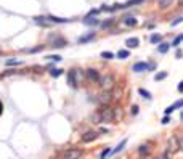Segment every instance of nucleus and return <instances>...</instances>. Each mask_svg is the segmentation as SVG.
Masks as SVG:
<instances>
[{"instance_id":"ddd939ff","label":"nucleus","mask_w":183,"mask_h":159,"mask_svg":"<svg viewBox=\"0 0 183 159\" xmlns=\"http://www.w3.org/2000/svg\"><path fill=\"white\" fill-rule=\"evenodd\" d=\"M125 45H127V48H137L140 45V39L138 37H130V39L125 40Z\"/></svg>"},{"instance_id":"cd10ccee","label":"nucleus","mask_w":183,"mask_h":159,"mask_svg":"<svg viewBox=\"0 0 183 159\" xmlns=\"http://www.w3.org/2000/svg\"><path fill=\"white\" fill-rule=\"evenodd\" d=\"M138 113H140V106L138 105H132L130 106V114L132 116H137Z\"/></svg>"},{"instance_id":"2f4dec72","label":"nucleus","mask_w":183,"mask_h":159,"mask_svg":"<svg viewBox=\"0 0 183 159\" xmlns=\"http://www.w3.org/2000/svg\"><path fill=\"white\" fill-rule=\"evenodd\" d=\"M90 119H92V122H95V124H100V122H101V121H100V116H98L97 113H95V114H92V117H90Z\"/></svg>"},{"instance_id":"4468645a","label":"nucleus","mask_w":183,"mask_h":159,"mask_svg":"<svg viewBox=\"0 0 183 159\" xmlns=\"http://www.w3.org/2000/svg\"><path fill=\"white\" fill-rule=\"evenodd\" d=\"M82 23L87 24V26H97V24H100V19L95 18V16H85L84 19H82Z\"/></svg>"},{"instance_id":"a878e982","label":"nucleus","mask_w":183,"mask_h":159,"mask_svg":"<svg viewBox=\"0 0 183 159\" xmlns=\"http://www.w3.org/2000/svg\"><path fill=\"white\" fill-rule=\"evenodd\" d=\"M19 64H23V61H21V60H15V58H11V60L7 61V66H19Z\"/></svg>"},{"instance_id":"7ed1b4c3","label":"nucleus","mask_w":183,"mask_h":159,"mask_svg":"<svg viewBox=\"0 0 183 159\" xmlns=\"http://www.w3.org/2000/svg\"><path fill=\"white\" fill-rule=\"evenodd\" d=\"M84 151L80 148H69L63 153V159H80Z\"/></svg>"},{"instance_id":"423d86ee","label":"nucleus","mask_w":183,"mask_h":159,"mask_svg":"<svg viewBox=\"0 0 183 159\" xmlns=\"http://www.w3.org/2000/svg\"><path fill=\"white\" fill-rule=\"evenodd\" d=\"M98 138V132L97 130H87L80 135V142L82 143H92Z\"/></svg>"},{"instance_id":"ea45409f","label":"nucleus","mask_w":183,"mask_h":159,"mask_svg":"<svg viewBox=\"0 0 183 159\" xmlns=\"http://www.w3.org/2000/svg\"><path fill=\"white\" fill-rule=\"evenodd\" d=\"M154 159H167V154H162V156H156Z\"/></svg>"},{"instance_id":"79ce46f5","label":"nucleus","mask_w":183,"mask_h":159,"mask_svg":"<svg viewBox=\"0 0 183 159\" xmlns=\"http://www.w3.org/2000/svg\"><path fill=\"white\" fill-rule=\"evenodd\" d=\"M178 5H180V7H183V0H178Z\"/></svg>"},{"instance_id":"0eeeda50","label":"nucleus","mask_w":183,"mask_h":159,"mask_svg":"<svg viewBox=\"0 0 183 159\" xmlns=\"http://www.w3.org/2000/svg\"><path fill=\"white\" fill-rule=\"evenodd\" d=\"M111 100H113V93H111L109 90H105V92L98 97V101L101 103V105H109Z\"/></svg>"},{"instance_id":"f257e3e1","label":"nucleus","mask_w":183,"mask_h":159,"mask_svg":"<svg viewBox=\"0 0 183 159\" xmlns=\"http://www.w3.org/2000/svg\"><path fill=\"white\" fill-rule=\"evenodd\" d=\"M97 114L100 116V121L105 124H109L113 122L114 119H116V114H114V109L111 108L109 105H101L100 108H98Z\"/></svg>"},{"instance_id":"c9c22d12","label":"nucleus","mask_w":183,"mask_h":159,"mask_svg":"<svg viewBox=\"0 0 183 159\" xmlns=\"http://www.w3.org/2000/svg\"><path fill=\"white\" fill-rule=\"evenodd\" d=\"M156 63H148V71H154Z\"/></svg>"},{"instance_id":"dca6fc26","label":"nucleus","mask_w":183,"mask_h":159,"mask_svg":"<svg viewBox=\"0 0 183 159\" xmlns=\"http://www.w3.org/2000/svg\"><path fill=\"white\" fill-rule=\"evenodd\" d=\"M172 3H174V0H158V7H159V10H167Z\"/></svg>"},{"instance_id":"c85d7f7f","label":"nucleus","mask_w":183,"mask_h":159,"mask_svg":"<svg viewBox=\"0 0 183 159\" xmlns=\"http://www.w3.org/2000/svg\"><path fill=\"white\" fill-rule=\"evenodd\" d=\"M113 24H114V19L111 18V19H106V21H103V23H101V28H103V29H108L109 26H113Z\"/></svg>"},{"instance_id":"b1692460","label":"nucleus","mask_w":183,"mask_h":159,"mask_svg":"<svg viewBox=\"0 0 183 159\" xmlns=\"http://www.w3.org/2000/svg\"><path fill=\"white\" fill-rule=\"evenodd\" d=\"M167 76H169V74H167L166 71H161V72H158V74L154 76V81H164Z\"/></svg>"},{"instance_id":"7c9ffc66","label":"nucleus","mask_w":183,"mask_h":159,"mask_svg":"<svg viewBox=\"0 0 183 159\" xmlns=\"http://www.w3.org/2000/svg\"><path fill=\"white\" fill-rule=\"evenodd\" d=\"M175 138H177V142H178V148H180V150H183V134L182 135H177Z\"/></svg>"},{"instance_id":"58836bf2","label":"nucleus","mask_w":183,"mask_h":159,"mask_svg":"<svg viewBox=\"0 0 183 159\" xmlns=\"http://www.w3.org/2000/svg\"><path fill=\"white\" fill-rule=\"evenodd\" d=\"M3 114V103H2V100H0V116Z\"/></svg>"},{"instance_id":"f8f14e48","label":"nucleus","mask_w":183,"mask_h":159,"mask_svg":"<svg viewBox=\"0 0 183 159\" xmlns=\"http://www.w3.org/2000/svg\"><path fill=\"white\" fill-rule=\"evenodd\" d=\"M48 74L52 77H60L64 74V69H61V68H55V66H50L48 68Z\"/></svg>"},{"instance_id":"f03ea898","label":"nucleus","mask_w":183,"mask_h":159,"mask_svg":"<svg viewBox=\"0 0 183 159\" xmlns=\"http://www.w3.org/2000/svg\"><path fill=\"white\" fill-rule=\"evenodd\" d=\"M84 76H85V79L90 82V84H98V82H100V79H101L100 71L95 69V68H87Z\"/></svg>"},{"instance_id":"1a4fd4ad","label":"nucleus","mask_w":183,"mask_h":159,"mask_svg":"<svg viewBox=\"0 0 183 159\" xmlns=\"http://www.w3.org/2000/svg\"><path fill=\"white\" fill-rule=\"evenodd\" d=\"M132 71L133 72H143V71H148V63L145 61H137L132 66Z\"/></svg>"},{"instance_id":"72a5a7b5","label":"nucleus","mask_w":183,"mask_h":159,"mask_svg":"<svg viewBox=\"0 0 183 159\" xmlns=\"http://www.w3.org/2000/svg\"><path fill=\"white\" fill-rule=\"evenodd\" d=\"M169 122H170V117H169V116H164V117L161 119V124H162V125H167Z\"/></svg>"},{"instance_id":"2eb2a0df","label":"nucleus","mask_w":183,"mask_h":159,"mask_svg":"<svg viewBox=\"0 0 183 159\" xmlns=\"http://www.w3.org/2000/svg\"><path fill=\"white\" fill-rule=\"evenodd\" d=\"M137 18L135 16H132V15H129V16H125L124 18V24L125 26H129V28H133V26H137Z\"/></svg>"},{"instance_id":"473e14b6","label":"nucleus","mask_w":183,"mask_h":159,"mask_svg":"<svg viewBox=\"0 0 183 159\" xmlns=\"http://www.w3.org/2000/svg\"><path fill=\"white\" fill-rule=\"evenodd\" d=\"M100 11H101V8H100V10L93 8V10H90V13H88V15H87V16H97V15H98V13H100Z\"/></svg>"},{"instance_id":"f704fd0d","label":"nucleus","mask_w":183,"mask_h":159,"mask_svg":"<svg viewBox=\"0 0 183 159\" xmlns=\"http://www.w3.org/2000/svg\"><path fill=\"white\" fill-rule=\"evenodd\" d=\"M40 50H42V47H36V48H27L26 52L27 53H37V52H40Z\"/></svg>"},{"instance_id":"412c9836","label":"nucleus","mask_w":183,"mask_h":159,"mask_svg":"<svg viewBox=\"0 0 183 159\" xmlns=\"http://www.w3.org/2000/svg\"><path fill=\"white\" fill-rule=\"evenodd\" d=\"M125 145H127V140H122V142L119 143V145L114 148V150H111V154H116V153H119L121 150H124V148H125Z\"/></svg>"},{"instance_id":"6e6552de","label":"nucleus","mask_w":183,"mask_h":159,"mask_svg":"<svg viewBox=\"0 0 183 159\" xmlns=\"http://www.w3.org/2000/svg\"><path fill=\"white\" fill-rule=\"evenodd\" d=\"M182 106H183V98H182V100H177L175 103H172L169 108H166V111H164V113H166V116H170L175 109H178V108H182Z\"/></svg>"},{"instance_id":"aec40b11","label":"nucleus","mask_w":183,"mask_h":159,"mask_svg":"<svg viewBox=\"0 0 183 159\" xmlns=\"http://www.w3.org/2000/svg\"><path fill=\"white\" fill-rule=\"evenodd\" d=\"M178 150V142H177V138H170V142H169V151H177Z\"/></svg>"},{"instance_id":"9b49d317","label":"nucleus","mask_w":183,"mask_h":159,"mask_svg":"<svg viewBox=\"0 0 183 159\" xmlns=\"http://www.w3.org/2000/svg\"><path fill=\"white\" fill-rule=\"evenodd\" d=\"M138 156L140 158H146L148 154H149V151H151V148H149V145H146V143H143V145H140L138 146Z\"/></svg>"},{"instance_id":"a211bd4d","label":"nucleus","mask_w":183,"mask_h":159,"mask_svg":"<svg viewBox=\"0 0 183 159\" xmlns=\"http://www.w3.org/2000/svg\"><path fill=\"white\" fill-rule=\"evenodd\" d=\"M149 42H151V44H161V42H162V36L158 34V32L151 34V36H149Z\"/></svg>"},{"instance_id":"c756f323","label":"nucleus","mask_w":183,"mask_h":159,"mask_svg":"<svg viewBox=\"0 0 183 159\" xmlns=\"http://www.w3.org/2000/svg\"><path fill=\"white\" fill-rule=\"evenodd\" d=\"M108 154H111V148H105V150L101 151V154H100V159H106Z\"/></svg>"},{"instance_id":"4c0bfd02","label":"nucleus","mask_w":183,"mask_h":159,"mask_svg":"<svg viewBox=\"0 0 183 159\" xmlns=\"http://www.w3.org/2000/svg\"><path fill=\"white\" fill-rule=\"evenodd\" d=\"M177 89H178V92H180V93H183V81L178 84V87H177Z\"/></svg>"},{"instance_id":"4be33fe9","label":"nucleus","mask_w":183,"mask_h":159,"mask_svg":"<svg viewBox=\"0 0 183 159\" xmlns=\"http://www.w3.org/2000/svg\"><path fill=\"white\" fill-rule=\"evenodd\" d=\"M138 93L141 95L143 98H145V100H151V92H148V90H145V89H138Z\"/></svg>"},{"instance_id":"9d476101","label":"nucleus","mask_w":183,"mask_h":159,"mask_svg":"<svg viewBox=\"0 0 183 159\" xmlns=\"http://www.w3.org/2000/svg\"><path fill=\"white\" fill-rule=\"evenodd\" d=\"M97 37V34L95 32H90V34H85V36H80L77 39V44H80V45H84V44H88V42H92Z\"/></svg>"},{"instance_id":"e433bc0d","label":"nucleus","mask_w":183,"mask_h":159,"mask_svg":"<svg viewBox=\"0 0 183 159\" xmlns=\"http://www.w3.org/2000/svg\"><path fill=\"white\" fill-rule=\"evenodd\" d=\"M182 21H183V18H177L175 21H172V26H177V24H180Z\"/></svg>"},{"instance_id":"393cba45","label":"nucleus","mask_w":183,"mask_h":159,"mask_svg":"<svg viewBox=\"0 0 183 159\" xmlns=\"http://www.w3.org/2000/svg\"><path fill=\"white\" fill-rule=\"evenodd\" d=\"M182 42H183V34H180V36H177V37H175V39H174V42H172L170 45H174V47H178V45L182 44Z\"/></svg>"},{"instance_id":"5701e85b","label":"nucleus","mask_w":183,"mask_h":159,"mask_svg":"<svg viewBox=\"0 0 183 159\" xmlns=\"http://www.w3.org/2000/svg\"><path fill=\"white\" fill-rule=\"evenodd\" d=\"M100 56H101L103 60H113V58H116V55H114L113 52H101Z\"/></svg>"},{"instance_id":"a19ab883","label":"nucleus","mask_w":183,"mask_h":159,"mask_svg":"<svg viewBox=\"0 0 183 159\" xmlns=\"http://www.w3.org/2000/svg\"><path fill=\"white\" fill-rule=\"evenodd\" d=\"M177 58H182V50H177V55H175Z\"/></svg>"},{"instance_id":"37998d69","label":"nucleus","mask_w":183,"mask_h":159,"mask_svg":"<svg viewBox=\"0 0 183 159\" xmlns=\"http://www.w3.org/2000/svg\"><path fill=\"white\" fill-rule=\"evenodd\" d=\"M180 119H182V122H183V111L180 113Z\"/></svg>"},{"instance_id":"39448f33","label":"nucleus","mask_w":183,"mask_h":159,"mask_svg":"<svg viewBox=\"0 0 183 159\" xmlns=\"http://www.w3.org/2000/svg\"><path fill=\"white\" fill-rule=\"evenodd\" d=\"M100 87H101L103 90H109L111 87L114 85V77L113 76H109V74H106V76H101V79H100Z\"/></svg>"},{"instance_id":"6ab92c4d","label":"nucleus","mask_w":183,"mask_h":159,"mask_svg":"<svg viewBox=\"0 0 183 159\" xmlns=\"http://www.w3.org/2000/svg\"><path fill=\"white\" fill-rule=\"evenodd\" d=\"M129 56H130V52H129V50H119L117 55H116V58H119V60H127Z\"/></svg>"},{"instance_id":"bb28decb","label":"nucleus","mask_w":183,"mask_h":159,"mask_svg":"<svg viewBox=\"0 0 183 159\" xmlns=\"http://www.w3.org/2000/svg\"><path fill=\"white\" fill-rule=\"evenodd\" d=\"M45 58L50 60V61H56V63H60L63 60V56H60V55H48V56H45Z\"/></svg>"},{"instance_id":"c03bdc74","label":"nucleus","mask_w":183,"mask_h":159,"mask_svg":"<svg viewBox=\"0 0 183 159\" xmlns=\"http://www.w3.org/2000/svg\"><path fill=\"white\" fill-rule=\"evenodd\" d=\"M0 55H2V52H0Z\"/></svg>"},{"instance_id":"f3484780","label":"nucleus","mask_w":183,"mask_h":159,"mask_svg":"<svg viewBox=\"0 0 183 159\" xmlns=\"http://www.w3.org/2000/svg\"><path fill=\"white\" fill-rule=\"evenodd\" d=\"M169 48H170V44H167V42H161V44H158V52L162 53V55H166V53L169 52Z\"/></svg>"},{"instance_id":"20e7f679","label":"nucleus","mask_w":183,"mask_h":159,"mask_svg":"<svg viewBox=\"0 0 183 159\" xmlns=\"http://www.w3.org/2000/svg\"><path fill=\"white\" fill-rule=\"evenodd\" d=\"M79 69L77 68H74V69H71L69 72H68V84L72 87H77L79 85V81H80V76H79Z\"/></svg>"}]
</instances>
